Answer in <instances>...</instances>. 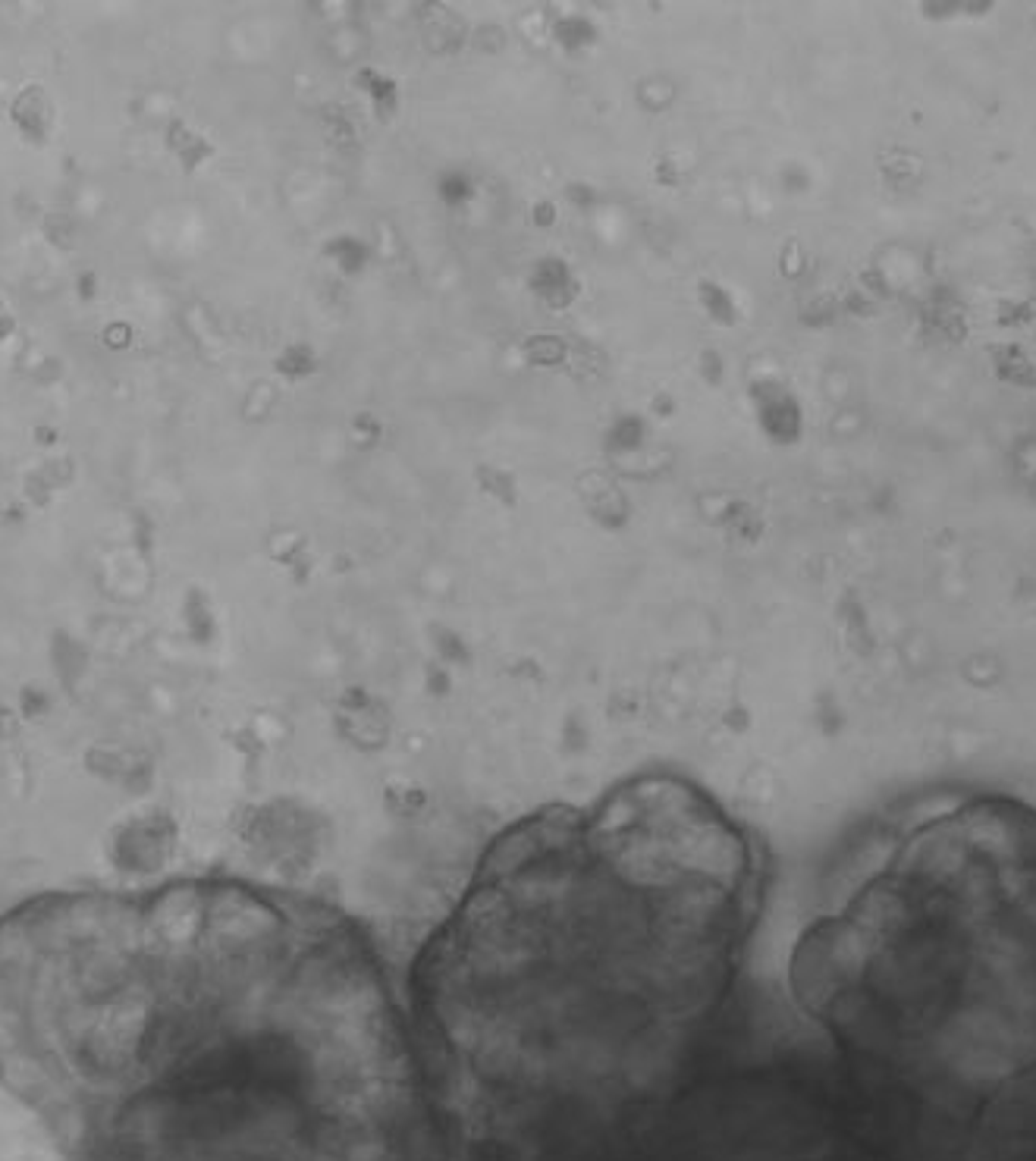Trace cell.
<instances>
[{
    "label": "cell",
    "instance_id": "cell-1",
    "mask_svg": "<svg viewBox=\"0 0 1036 1161\" xmlns=\"http://www.w3.org/2000/svg\"><path fill=\"white\" fill-rule=\"evenodd\" d=\"M757 864L669 776L503 835L415 967V1043L500 1108L622 1105L685 1064L732 983Z\"/></svg>",
    "mask_w": 1036,
    "mask_h": 1161
},
{
    "label": "cell",
    "instance_id": "cell-2",
    "mask_svg": "<svg viewBox=\"0 0 1036 1161\" xmlns=\"http://www.w3.org/2000/svg\"><path fill=\"white\" fill-rule=\"evenodd\" d=\"M810 1020L921 1087L1036 1070V807L980 794L918 823L791 955Z\"/></svg>",
    "mask_w": 1036,
    "mask_h": 1161
},
{
    "label": "cell",
    "instance_id": "cell-3",
    "mask_svg": "<svg viewBox=\"0 0 1036 1161\" xmlns=\"http://www.w3.org/2000/svg\"><path fill=\"white\" fill-rule=\"evenodd\" d=\"M531 290L547 301L553 311H560L565 305H572V298L578 292V280L572 274V267L560 258H544L531 274Z\"/></svg>",
    "mask_w": 1036,
    "mask_h": 1161
},
{
    "label": "cell",
    "instance_id": "cell-4",
    "mask_svg": "<svg viewBox=\"0 0 1036 1161\" xmlns=\"http://www.w3.org/2000/svg\"><path fill=\"white\" fill-rule=\"evenodd\" d=\"M763 389H767V396L760 399V409H757L763 430L779 443H791L794 436H798V402L776 386H763Z\"/></svg>",
    "mask_w": 1036,
    "mask_h": 1161
},
{
    "label": "cell",
    "instance_id": "cell-5",
    "mask_svg": "<svg viewBox=\"0 0 1036 1161\" xmlns=\"http://www.w3.org/2000/svg\"><path fill=\"white\" fill-rule=\"evenodd\" d=\"M324 251H327V258L334 261L345 277H358V274H362V270L368 267V258H371L368 243H365V239L352 236V233L334 236V239L327 243Z\"/></svg>",
    "mask_w": 1036,
    "mask_h": 1161
},
{
    "label": "cell",
    "instance_id": "cell-6",
    "mask_svg": "<svg viewBox=\"0 0 1036 1161\" xmlns=\"http://www.w3.org/2000/svg\"><path fill=\"white\" fill-rule=\"evenodd\" d=\"M358 79V88H362V92L371 98V104H374V113H378L381 119H389L396 113V104H399V88H396V79H389V75H381L378 69H362L355 75Z\"/></svg>",
    "mask_w": 1036,
    "mask_h": 1161
},
{
    "label": "cell",
    "instance_id": "cell-7",
    "mask_svg": "<svg viewBox=\"0 0 1036 1161\" xmlns=\"http://www.w3.org/2000/svg\"><path fill=\"white\" fill-rule=\"evenodd\" d=\"M698 298H700L703 311H707L716 324H735V318H739V314H735L732 295L713 280H700L698 283Z\"/></svg>",
    "mask_w": 1036,
    "mask_h": 1161
},
{
    "label": "cell",
    "instance_id": "cell-8",
    "mask_svg": "<svg viewBox=\"0 0 1036 1161\" xmlns=\"http://www.w3.org/2000/svg\"><path fill=\"white\" fill-rule=\"evenodd\" d=\"M437 195H440V201H443L449 210L465 207V204L472 201V195H474V179H472V173H465V170H446V173H440V179H437Z\"/></svg>",
    "mask_w": 1036,
    "mask_h": 1161
},
{
    "label": "cell",
    "instance_id": "cell-9",
    "mask_svg": "<svg viewBox=\"0 0 1036 1161\" xmlns=\"http://www.w3.org/2000/svg\"><path fill=\"white\" fill-rule=\"evenodd\" d=\"M644 433H648V424H644L641 415H622L607 433V443L615 452H632L644 443Z\"/></svg>",
    "mask_w": 1036,
    "mask_h": 1161
},
{
    "label": "cell",
    "instance_id": "cell-10",
    "mask_svg": "<svg viewBox=\"0 0 1036 1161\" xmlns=\"http://www.w3.org/2000/svg\"><path fill=\"white\" fill-rule=\"evenodd\" d=\"M477 484H480V490H487V493H493L497 496V500H503V503H513L516 500V477L509 474V471H503V469H493V465H480L477 469Z\"/></svg>",
    "mask_w": 1036,
    "mask_h": 1161
},
{
    "label": "cell",
    "instance_id": "cell-11",
    "mask_svg": "<svg viewBox=\"0 0 1036 1161\" xmlns=\"http://www.w3.org/2000/svg\"><path fill=\"white\" fill-rule=\"evenodd\" d=\"M557 38L565 48H578V44H591L597 38V28L581 17H568L557 25Z\"/></svg>",
    "mask_w": 1036,
    "mask_h": 1161
},
{
    "label": "cell",
    "instance_id": "cell-12",
    "mask_svg": "<svg viewBox=\"0 0 1036 1161\" xmlns=\"http://www.w3.org/2000/svg\"><path fill=\"white\" fill-rule=\"evenodd\" d=\"M280 371L290 374V377H305L318 371V355H314L308 345H295L287 355L280 358Z\"/></svg>",
    "mask_w": 1036,
    "mask_h": 1161
},
{
    "label": "cell",
    "instance_id": "cell-13",
    "mask_svg": "<svg viewBox=\"0 0 1036 1161\" xmlns=\"http://www.w3.org/2000/svg\"><path fill=\"white\" fill-rule=\"evenodd\" d=\"M700 374H703V380H707L710 386H719V380H723V355L713 352V349L703 352L700 355Z\"/></svg>",
    "mask_w": 1036,
    "mask_h": 1161
},
{
    "label": "cell",
    "instance_id": "cell-14",
    "mask_svg": "<svg viewBox=\"0 0 1036 1161\" xmlns=\"http://www.w3.org/2000/svg\"><path fill=\"white\" fill-rule=\"evenodd\" d=\"M565 199L572 201L575 207L588 210V207H594V201H597V192H594L591 186H584V183H568V186H565Z\"/></svg>",
    "mask_w": 1036,
    "mask_h": 1161
},
{
    "label": "cell",
    "instance_id": "cell-15",
    "mask_svg": "<svg viewBox=\"0 0 1036 1161\" xmlns=\"http://www.w3.org/2000/svg\"><path fill=\"white\" fill-rule=\"evenodd\" d=\"M355 430H358V436H371V440H378V436H381V424H378V418H374V415H358L355 418Z\"/></svg>",
    "mask_w": 1036,
    "mask_h": 1161
},
{
    "label": "cell",
    "instance_id": "cell-16",
    "mask_svg": "<svg viewBox=\"0 0 1036 1161\" xmlns=\"http://www.w3.org/2000/svg\"><path fill=\"white\" fill-rule=\"evenodd\" d=\"M553 220H557V207H553L550 201H540V204L534 207V223H537V226H550Z\"/></svg>",
    "mask_w": 1036,
    "mask_h": 1161
},
{
    "label": "cell",
    "instance_id": "cell-17",
    "mask_svg": "<svg viewBox=\"0 0 1036 1161\" xmlns=\"http://www.w3.org/2000/svg\"><path fill=\"white\" fill-rule=\"evenodd\" d=\"M653 405H656V412H659V415H672V399H666V396H659V399H656Z\"/></svg>",
    "mask_w": 1036,
    "mask_h": 1161
}]
</instances>
